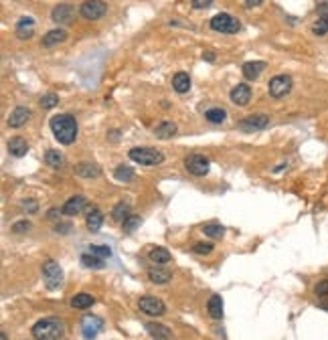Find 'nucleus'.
Listing matches in <instances>:
<instances>
[{
    "instance_id": "1",
    "label": "nucleus",
    "mask_w": 328,
    "mask_h": 340,
    "mask_svg": "<svg viewBox=\"0 0 328 340\" xmlns=\"http://www.w3.org/2000/svg\"><path fill=\"white\" fill-rule=\"evenodd\" d=\"M51 132L55 136V140L63 146H71L77 140V120L71 114H59L51 118Z\"/></svg>"
},
{
    "instance_id": "2",
    "label": "nucleus",
    "mask_w": 328,
    "mask_h": 340,
    "mask_svg": "<svg viewBox=\"0 0 328 340\" xmlns=\"http://www.w3.org/2000/svg\"><path fill=\"white\" fill-rule=\"evenodd\" d=\"M31 332L35 340H61L65 334V324L59 318H43L31 328Z\"/></svg>"
},
{
    "instance_id": "3",
    "label": "nucleus",
    "mask_w": 328,
    "mask_h": 340,
    "mask_svg": "<svg viewBox=\"0 0 328 340\" xmlns=\"http://www.w3.org/2000/svg\"><path fill=\"white\" fill-rule=\"evenodd\" d=\"M130 160H134L136 164H142V166H156V164H162L164 162V154L156 148H148V146H138V148H132L128 152Z\"/></svg>"
},
{
    "instance_id": "4",
    "label": "nucleus",
    "mask_w": 328,
    "mask_h": 340,
    "mask_svg": "<svg viewBox=\"0 0 328 340\" xmlns=\"http://www.w3.org/2000/svg\"><path fill=\"white\" fill-rule=\"evenodd\" d=\"M209 25H211V29H213L215 33H223V35H235V33H239V29H241V23H239L235 17L225 15V13L215 15Z\"/></svg>"
},
{
    "instance_id": "5",
    "label": "nucleus",
    "mask_w": 328,
    "mask_h": 340,
    "mask_svg": "<svg viewBox=\"0 0 328 340\" xmlns=\"http://www.w3.org/2000/svg\"><path fill=\"white\" fill-rule=\"evenodd\" d=\"M107 13V5L103 0H85V3L79 7V15L85 21H97Z\"/></svg>"
},
{
    "instance_id": "6",
    "label": "nucleus",
    "mask_w": 328,
    "mask_h": 340,
    "mask_svg": "<svg viewBox=\"0 0 328 340\" xmlns=\"http://www.w3.org/2000/svg\"><path fill=\"white\" fill-rule=\"evenodd\" d=\"M267 91L276 99L286 97L292 91V77L290 75H276V77H271L269 83H267Z\"/></svg>"
},
{
    "instance_id": "7",
    "label": "nucleus",
    "mask_w": 328,
    "mask_h": 340,
    "mask_svg": "<svg viewBox=\"0 0 328 340\" xmlns=\"http://www.w3.org/2000/svg\"><path fill=\"white\" fill-rule=\"evenodd\" d=\"M43 277H45V281H47L49 290H55L57 286H61L63 271H61L59 263H57V261H53V259H49V261L43 265Z\"/></svg>"
},
{
    "instance_id": "8",
    "label": "nucleus",
    "mask_w": 328,
    "mask_h": 340,
    "mask_svg": "<svg viewBox=\"0 0 328 340\" xmlns=\"http://www.w3.org/2000/svg\"><path fill=\"white\" fill-rule=\"evenodd\" d=\"M185 168L195 177H205L209 173V160L203 154H193L185 160Z\"/></svg>"
},
{
    "instance_id": "9",
    "label": "nucleus",
    "mask_w": 328,
    "mask_h": 340,
    "mask_svg": "<svg viewBox=\"0 0 328 340\" xmlns=\"http://www.w3.org/2000/svg\"><path fill=\"white\" fill-rule=\"evenodd\" d=\"M138 306H140V310L144 312V314H148V316H162L164 314V302L160 300V298H154V296H144V298H140V302H138Z\"/></svg>"
},
{
    "instance_id": "10",
    "label": "nucleus",
    "mask_w": 328,
    "mask_h": 340,
    "mask_svg": "<svg viewBox=\"0 0 328 340\" xmlns=\"http://www.w3.org/2000/svg\"><path fill=\"white\" fill-rule=\"evenodd\" d=\"M51 19L57 25H71L75 21V7H71V5H57L53 9V13H51Z\"/></svg>"
},
{
    "instance_id": "11",
    "label": "nucleus",
    "mask_w": 328,
    "mask_h": 340,
    "mask_svg": "<svg viewBox=\"0 0 328 340\" xmlns=\"http://www.w3.org/2000/svg\"><path fill=\"white\" fill-rule=\"evenodd\" d=\"M267 124H269V118H267V116L255 114V116H249V118L241 120V122H239V130H241V132H257V130H263Z\"/></svg>"
},
{
    "instance_id": "12",
    "label": "nucleus",
    "mask_w": 328,
    "mask_h": 340,
    "mask_svg": "<svg viewBox=\"0 0 328 340\" xmlns=\"http://www.w3.org/2000/svg\"><path fill=\"white\" fill-rule=\"evenodd\" d=\"M103 328V320L99 316H85L81 320V332L85 338H95Z\"/></svg>"
},
{
    "instance_id": "13",
    "label": "nucleus",
    "mask_w": 328,
    "mask_h": 340,
    "mask_svg": "<svg viewBox=\"0 0 328 340\" xmlns=\"http://www.w3.org/2000/svg\"><path fill=\"white\" fill-rule=\"evenodd\" d=\"M73 170H75V175L81 177V179H97L101 175V168L97 164H93V162H79V164H75Z\"/></svg>"
},
{
    "instance_id": "14",
    "label": "nucleus",
    "mask_w": 328,
    "mask_h": 340,
    "mask_svg": "<svg viewBox=\"0 0 328 340\" xmlns=\"http://www.w3.org/2000/svg\"><path fill=\"white\" fill-rule=\"evenodd\" d=\"M29 120H31V109L19 105V107H15V109L11 111V116H9V126H11V128H21V126H25Z\"/></svg>"
},
{
    "instance_id": "15",
    "label": "nucleus",
    "mask_w": 328,
    "mask_h": 340,
    "mask_svg": "<svg viewBox=\"0 0 328 340\" xmlns=\"http://www.w3.org/2000/svg\"><path fill=\"white\" fill-rule=\"evenodd\" d=\"M146 330L154 340H171L173 338V330L164 324H158V322H148Z\"/></svg>"
},
{
    "instance_id": "16",
    "label": "nucleus",
    "mask_w": 328,
    "mask_h": 340,
    "mask_svg": "<svg viewBox=\"0 0 328 340\" xmlns=\"http://www.w3.org/2000/svg\"><path fill=\"white\" fill-rule=\"evenodd\" d=\"M251 99V89L247 83H239L231 89V101L237 103V105H247Z\"/></svg>"
},
{
    "instance_id": "17",
    "label": "nucleus",
    "mask_w": 328,
    "mask_h": 340,
    "mask_svg": "<svg viewBox=\"0 0 328 340\" xmlns=\"http://www.w3.org/2000/svg\"><path fill=\"white\" fill-rule=\"evenodd\" d=\"M152 132H154V136L160 138V140H169V138H173V136L177 134V124L171 122V120H162L160 124L154 126Z\"/></svg>"
},
{
    "instance_id": "18",
    "label": "nucleus",
    "mask_w": 328,
    "mask_h": 340,
    "mask_svg": "<svg viewBox=\"0 0 328 340\" xmlns=\"http://www.w3.org/2000/svg\"><path fill=\"white\" fill-rule=\"evenodd\" d=\"M87 205V201H85V197H81V195H75V197H71L65 205H63V213L65 215H69V217H75V215H79L81 211H83V207Z\"/></svg>"
},
{
    "instance_id": "19",
    "label": "nucleus",
    "mask_w": 328,
    "mask_h": 340,
    "mask_svg": "<svg viewBox=\"0 0 328 340\" xmlns=\"http://www.w3.org/2000/svg\"><path fill=\"white\" fill-rule=\"evenodd\" d=\"M85 225H87V229L91 231V233H95V231H99L101 229V225H103V213L97 209V207H91L89 211H87V219H85Z\"/></svg>"
},
{
    "instance_id": "20",
    "label": "nucleus",
    "mask_w": 328,
    "mask_h": 340,
    "mask_svg": "<svg viewBox=\"0 0 328 340\" xmlns=\"http://www.w3.org/2000/svg\"><path fill=\"white\" fill-rule=\"evenodd\" d=\"M265 67H267V63H263V61H247L241 71H243L245 79H257L265 71Z\"/></svg>"
},
{
    "instance_id": "21",
    "label": "nucleus",
    "mask_w": 328,
    "mask_h": 340,
    "mask_svg": "<svg viewBox=\"0 0 328 340\" xmlns=\"http://www.w3.org/2000/svg\"><path fill=\"white\" fill-rule=\"evenodd\" d=\"M35 35V21L31 17H23L17 25V37L19 39H31Z\"/></svg>"
},
{
    "instance_id": "22",
    "label": "nucleus",
    "mask_w": 328,
    "mask_h": 340,
    "mask_svg": "<svg viewBox=\"0 0 328 340\" xmlns=\"http://www.w3.org/2000/svg\"><path fill=\"white\" fill-rule=\"evenodd\" d=\"M173 277V273L169 269H162V267H152L148 269V279L156 286H164V284H169Z\"/></svg>"
},
{
    "instance_id": "23",
    "label": "nucleus",
    "mask_w": 328,
    "mask_h": 340,
    "mask_svg": "<svg viewBox=\"0 0 328 340\" xmlns=\"http://www.w3.org/2000/svg\"><path fill=\"white\" fill-rule=\"evenodd\" d=\"M9 152H11L13 156H17V158L25 156V154L29 152V144H27V140H25L23 136H15V138H11V142H9Z\"/></svg>"
},
{
    "instance_id": "24",
    "label": "nucleus",
    "mask_w": 328,
    "mask_h": 340,
    "mask_svg": "<svg viewBox=\"0 0 328 340\" xmlns=\"http://www.w3.org/2000/svg\"><path fill=\"white\" fill-rule=\"evenodd\" d=\"M63 41H67V33L63 31V29H55V31H49L45 37H43V47H55V45H59V43H63Z\"/></svg>"
},
{
    "instance_id": "25",
    "label": "nucleus",
    "mask_w": 328,
    "mask_h": 340,
    "mask_svg": "<svg viewBox=\"0 0 328 340\" xmlns=\"http://www.w3.org/2000/svg\"><path fill=\"white\" fill-rule=\"evenodd\" d=\"M207 310H209V316H211L213 320H221V318H223V298H221L219 294L211 296V300H209V304H207Z\"/></svg>"
},
{
    "instance_id": "26",
    "label": "nucleus",
    "mask_w": 328,
    "mask_h": 340,
    "mask_svg": "<svg viewBox=\"0 0 328 340\" xmlns=\"http://www.w3.org/2000/svg\"><path fill=\"white\" fill-rule=\"evenodd\" d=\"M173 87H175L177 93H187L191 89V77H189V73H185V71L177 73L173 77Z\"/></svg>"
},
{
    "instance_id": "27",
    "label": "nucleus",
    "mask_w": 328,
    "mask_h": 340,
    "mask_svg": "<svg viewBox=\"0 0 328 340\" xmlns=\"http://www.w3.org/2000/svg\"><path fill=\"white\" fill-rule=\"evenodd\" d=\"M93 302H95L93 296H89V294H77V296L71 298V308H75V310H85V308H91Z\"/></svg>"
},
{
    "instance_id": "28",
    "label": "nucleus",
    "mask_w": 328,
    "mask_h": 340,
    "mask_svg": "<svg viewBox=\"0 0 328 340\" xmlns=\"http://www.w3.org/2000/svg\"><path fill=\"white\" fill-rule=\"evenodd\" d=\"M150 259H152L154 263H169V261L173 259V255H171L169 249H164V247H154V249L150 251Z\"/></svg>"
},
{
    "instance_id": "29",
    "label": "nucleus",
    "mask_w": 328,
    "mask_h": 340,
    "mask_svg": "<svg viewBox=\"0 0 328 340\" xmlns=\"http://www.w3.org/2000/svg\"><path fill=\"white\" fill-rule=\"evenodd\" d=\"M112 217L118 221V223H124L128 217H130V205L128 203H118L112 211Z\"/></svg>"
},
{
    "instance_id": "30",
    "label": "nucleus",
    "mask_w": 328,
    "mask_h": 340,
    "mask_svg": "<svg viewBox=\"0 0 328 340\" xmlns=\"http://www.w3.org/2000/svg\"><path fill=\"white\" fill-rule=\"evenodd\" d=\"M81 265L83 267H93V269H101L103 267V259L93 255V253H83L81 255Z\"/></svg>"
},
{
    "instance_id": "31",
    "label": "nucleus",
    "mask_w": 328,
    "mask_h": 340,
    "mask_svg": "<svg viewBox=\"0 0 328 340\" xmlns=\"http://www.w3.org/2000/svg\"><path fill=\"white\" fill-rule=\"evenodd\" d=\"M45 162H47L49 166H53V168H59V166H63L65 158H63V154H61L59 150H47V154H45Z\"/></svg>"
},
{
    "instance_id": "32",
    "label": "nucleus",
    "mask_w": 328,
    "mask_h": 340,
    "mask_svg": "<svg viewBox=\"0 0 328 340\" xmlns=\"http://www.w3.org/2000/svg\"><path fill=\"white\" fill-rule=\"evenodd\" d=\"M205 118H207L209 122H213V124H221V122H225L227 114H225V109H221V107H211V109L205 111Z\"/></svg>"
},
{
    "instance_id": "33",
    "label": "nucleus",
    "mask_w": 328,
    "mask_h": 340,
    "mask_svg": "<svg viewBox=\"0 0 328 340\" xmlns=\"http://www.w3.org/2000/svg\"><path fill=\"white\" fill-rule=\"evenodd\" d=\"M203 233L209 235V237H213V239H221L225 235V229L219 223H209V225L203 227Z\"/></svg>"
},
{
    "instance_id": "34",
    "label": "nucleus",
    "mask_w": 328,
    "mask_h": 340,
    "mask_svg": "<svg viewBox=\"0 0 328 340\" xmlns=\"http://www.w3.org/2000/svg\"><path fill=\"white\" fill-rule=\"evenodd\" d=\"M114 177H116L118 181H122V183H130V181L134 179V170H132L130 166H118L116 173H114Z\"/></svg>"
},
{
    "instance_id": "35",
    "label": "nucleus",
    "mask_w": 328,
    "mask_h": 340,
    "mask_svg": "<svg viewBox=\"0 0 328 340\" xmlns=\"http://www.w3.org/2000/svg\"><path fill=\"white\" fill-rule=\"evenodd\" d=\"M41 107H45V109H51V107H55L57 103H59V97L55 95V93H47V95H43L41 97Z\"/></svg>"
},
{
    "instance_id": "36",
    "label": "nucleus",
    "mask_w": 328,
    "mask_h": 340,
    "mask_svg": "<svg viewBox=\"0 0 328 340\" xmlns=\"http://www.w3.org/2000/svg\"><path fill=\"white\" fill-rule=\"evenodd\" d=\"M312 33L318 35V37L326 35V33H328V21H326V19H318V21L312 25Z\"/></svg>"
},
{
    "instance_id": "37",
    "label": "nucleus",
    "mask_w": 328,
    "mask_h": 340,
    "mask_svg": "<svg viewBox=\"0 0 328 340\" xmlns=\"http://www.w3.org/2000/svg\"><path fill=\"white\" fill-rule=\"evenodd\" d=\"M122 225H124V231H126V233H134V231H136V227L140 225V217H136V215H130V217H128V219H126Z\"/></svg>"
},
{
    "instance_id": "38",
    "label": "nucleus",
    "mask_w": 328,
    "mask_h": 340,
    "mask_svg": "<svg viewBox=\"0 0 328 340\" xmlns=\"http://www.w3.org/2000/svg\"><path fill=\"white\" fill-rule=\"evenodd\" d=\"M89 253H93V255H97V257H110L112 255V249L110 247H105V245H91L89 247Z\"/></svg>"
},
{
    "instance_id": "39",
    "label": "nucleus",
    "mask_w": 328,
    "mask_h": 340,
    "mask_svg": "<svg viewBox=\"0 0 328 340\" xmlns=\"http://www.w3.org/2000/svg\"><path fill=\"white\" fill-rule=\"evenodd\" d=\"M193 251L199 253V255H207V253L213 251V245H211V243H195V245H193Z\"/></svg>"
},
{
    "instance_id": "40",
    "label": "nucleus",
    "mask_w": 328,
    "mask_h": 340,
    "mask_svg": "<svg viewBox=\"0 0 328 340\" xmlns=\"http://www.w3.org/2000/svg\"><path fill=\"white\" fill-rule=\"evenodd\" d=\"M314 292H316V296H326V294H328V279L318 281V284L314 286Z\"/></svg>"
},
{
    "instance_id": "41",
    "label": "nucleus",
    "mask_w": 328,
    "mask_h": 340,
    "mask_svg": "<svg viewBox=\"0 0 328 340\" xmlns=\"http://www.w3.org/2000/svg\"><path fill=\"white\" fill-rule=\"evenodd\" d=\"M191 5H193V9L201 11V9H209L213 5V0H191Z\"/></svg>"
},
{
    "instance_id": "42",
    "label": "nucleus",
    "mask_w": 328,
    "mask_h": 340,
    "mask_svg": "<svg viewBox=\"0 0 328 340\" xmlns=\"http://www.w3.org/2000/svg\"><path fill=\"white\" fill-rule=\"evenodd\" d=\"M23 209H25V211H29V213H35V211H37V203H35V201H25Z\"/></svg>"
},
{
    "instance_id": "43",
    "label": "nucleus",
    "mask_w": 328,
    "mask_h": 340,
    "mask_svg": "<svg viewBox=\"0 0 328 340\" xmlns=\"http://www.w3.org/2000/svg\"><path fill=\"white\" fill-rule=\"evenodd\" d=\"M318 13H320V19H326V21H328V5H320V7H318Z\"/></svg>"
},
{
    "instance_id": "44",
    "label": "nucleus",
    "mask_w": 328,
    "mask_h": 340,
    "mask_svg": "<svg viewBox=\"0 0 328 340\" xmlns=\"http://www.w3.org/2000/svg\"><path fill=\"white\" fill-rule=\"evenodd\" d=\"M263 3V0H245V5L249 7V9H253V7H259Z\"/></svg>"
},
{
    "instance_id": "45",
    "label": "nucleus",
    "mask_w": 328,
    "mask_h": 340,
    "mask_svg": "<svg viewBox=\"0 0 328 340\" xmlns=\"http://www.w3.org/2000/svg\"><path fill=\"white\" fill-rule=\"evenodd\" d=\"M203 59H207L209 63H213L215 61V53H203Z\"/></svg>"
},
{
    "instance_id": "46",
    "label": "nucleus",
    "mask_w": 328,
    "mask_h": 340,
    "mask_svg": "<svg viewBox=\"0 0 328 340\" xmlns=\"http://www.w3.org/2000/svg\"><path fill=\"white\" fill-rule=\"evenodd\" d=\"M23 229H29V223H23V225H15L13 231H23Z\"/></svg>"
},
{
    "instance_id": "47",
    "label": "nucleus",
    "mask_w": 328,
    "mask_h": 340,
    "mask_svg": "<svg viewBox=\"0 0 328 340\" xmlns=\"http://www.w3.org/2000/svg\"><path fill=\"white\" fill-rule=\"evenodd\" d=\"M0 340H7V334H5V332H0Z\"/></svg>"
},
{
    "instance_id": "48",
    "label": "nucleus",
    "mask_w": 328,
    "mask_h": 340,
    "mask_svg": "<svg viewBox=\"0 0 328 340\" xmlns=\"http://www.w3.org/2000/svg\"><path fill=\"white\" fill-rule=\"evenodd\" d=\"M322 308H324V310H328V304H324V306H322Z\"/></svg>"
}]
</instances>
